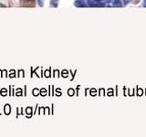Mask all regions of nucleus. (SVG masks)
Listing matches in <instances>:
<instances>
[{
    "label": "nucleus",
    "mask_w": 146,
    "mask_h": 137,
    "mask_svg": "<svg viewBox=\"0 0 146 137\" xmlns=\"http://www.w3.org/2000/svg\"><path fill=\"white\" fill-rule=\"evenodd\" d=\"M87 5L89 7H105V4L102 2H100V1H95V0H88L86 1Z\"/></svg>",
    "instance_id": "1"
},
{
    "label": "nucleus",
    "mask_w": 146,
    "mask_h": 137,
    "mask_svg": "<svg viewBox=\"0 0 146 137\" xmlns=\"http://www.w3.org/2000/svg\"><path fill=\"white\" fill-rule=\"evenodd\" d=\"M75 7H87V2L84 1V0H76L74 2Z\"/></svg>",
    "instance_id": "2"
},
{
    "label": "nucleus",
    "mask_w": 146,
    "mask_h": 137,
    "mask_svg": "<svg viewBox=\"0 0 146 137\" xmlns=\"http://www.w3.org/2000/svg\"><path fill=\"white\" fill-rule=\"evenodd\" d=\"M112 6L116 7H122V0H114L113 3H112Z\"/></svg>",
    "instance_id": "3"
},
{
    "label": "nucleus",
    "mask_w": 146,
    "mask_h": 137,
    "mask_svg": "<svg viewBox=\"0 0 146 137\" xmlns=\"http://www.w3.org/2000/svg\"><path fill=\"white\" fill-rule=\"evenodd\" d=\"M5 113L6 114H9L10 113V106L8 104H7L5 106Z\"/></svg>",
    "instance_id": "4"
},
{
    "label": "nucleus",
    "mask_w": 146,
    "mask_h": 137,
    "mask_svg": "<svg viewBox=\"0 0 146 137\" xmlns=\"http://www.w3.org/2000/svg\"><path fill=\"white\" fill-rule=\"evenodd\" d=\"M50 5L52 7H57L58 6V0H50Z\"/></svg>",
    "instance_id": "5"
},
{
    "label": "nucleus",
    "mask_w": 146,
    "mask_h": 137,
    "mask_svg": "<svg viewBox=\"0 0 146 137\" xmlns=\"http://www.w3.org/2000/svg\"><path fill=\"white\" fill-rule=\"evenodd\" d=\"M37 3H38V6H39V7H43L44 0H37Z\"/></svg>",
    "instance_id": "6"
},
{
    "label": "nucleus",
    "mask_w": 146,
    "mask_h": 137,
    "mask_svg": "<svg viewBox=\"0 0 146 137\" xmlns=\"http://www.w3.org/2000/svg\"><path fill=\"white\" fill-rule=\"evenodd\" d=\"M132 0H122V2H123V4L124 5H127V4H129L130 2H131Z\"/></svg>",
    "instance_id": "7"
},
{
    "label": "nucleus",
    "mask_w": 146,
    "mask_h": 137,
    "mask_svg": "<svg viewBox=\"0 0 146 137\" xmlns=\"http://www.w3.org/2000/svg\"><path fill=\"white\" fill-rule=\"evenodd\" d=\"M33 94H34V95H37V94H38V90L37 89H34V91H33Z\"/></svg>",
    "instance_id": "8"
},
{
    "label": "nucleus",
    "mask_w": 146,
    "mask_h": 137,
    "mask_svg": "<svg viewBox=\"0 0 146 137\" xmlns=\"http://www.w3.org/2000/svg\"><path fill=\"white\" fill-rule=\"evenodd\" d=\"M1 94H3V95H6V94H7V90L3 89V91H1Z\"/></svg>",
    "instance_id": "9"
},
{
    "label": "nucleus",
    "mask_w": 146,
    "mask_h": 137,
    "mask_svg": "<svg viewBox=\"0 0 146 137\" xmlns=\"http://www.w3.org/2000/svg\"><path fill=\"white\" fill-rule=\"evenodd\" d=\"M142 7H146V0H144V1H143V3H142Z\"/></svg>",
    "instance_id": "10"
},
{
    "label": "nucleus",
    "mask_w": 146,
    "mask_h": 137,
    "mask_svg": "<svg viewBox=\"0 0 146 137\" xmlns=\"http://www.w3.org/2000/svg\"><path fill=\"white\" fill-rule=\"evenodd\" d=\"M30 108H28V109H26V113H30Z\"/></svg>",
    "instance_id": "11"
},
{
    "label": "nucleus",
    "mask_w": 146,
    "mask_h": 137,
    "mask_svg": "<svg viewBox=\"0 0 146 137\" xmlns=\"http://www.w3.org/2000/svg\"><path fill=\"white\" fill-rule=\"evenodd\" d=\"M22 1H24V2H30V1H33V0H22Z\"/></svg>",
    "instance_id": "12"
},
{
    "label": "nucleus",
    "mask_w": 146,
    "mask_h": 137,
    "mask_svg": "<svg viewBox=\"0 0 146 137\" xmlns=\"http://www.w3.org/2000/svg\"><path fill=\"white\" fill-rule=\"evenodd\" d=\"M41 93L43 94V95H44V93H45V90H44V89H42V91H41Z\"/></svg>",
    "instance_id": "13"
},
{
    "label": "nucleus",
    "mask_w": 146,
    "mask_h": 137,
    "mask_svg": "<svg viewBox=\"0 0 146 137\" xmlns=\"http://www.w3.org/2000/svg\"><path fill=\"white\" fill-rule=\"evenodd\" d=\"M0 7H4V5H2V4H0Z\"/></svg>",
    "instance_id": "14"
},
{
    "label": "nucleus",
    "mask_w": 146,
    "mask_h": 137,
    "mask_svg": "<svg viewBox=\"0 0 146 137\" xmlns=\"http://www.w3.org/2000/svg\"><path fill=\"white\" fill-rule=\"evenodd\" d=\"M95 1H100V2H101V1H102V0H95Z\"/></svg>",
    "instance_id": "15"
}]
</instances>
